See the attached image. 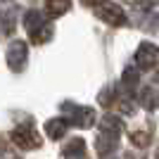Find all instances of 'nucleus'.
Instances as JSON below:
<instances>
[{
    "label": "nucleus",
    "mask_w": 159,
    "mask_h": 159,
    "mask_svg": "<svg viewBox=\"0 0 159 159\" xmlns=\"http://www.w3.org/2000/svg\"><path fill=\"white\" fill-rule=\"evenodd\" d=\"M138 81H140V71L138 66H126V71H124V86L128 88V90H135L138 88Z\"/></svg>",
    "instance_id": "9b49d317"
},
{
    "label": "nucleus",
    "mask_w": 159,
    "mask_h": 159,
    "mask_svg": "<svg viewBox=\"0 0 159 159\" xmlns=\"http://www.w3.org/2000/svg\"><path fill=\"white\" fill-rule=\"evenodd\" d=\"M0 2H7V0H0Z\"/></svg>",
    "instance_id": "2eb2a0df"
},
{
    "label": "nucleus",
    "mask_w": 159,
    "mask_h": 159,
    "mask_svg": "<svg viewBox=\"0 0 159 159\" xmlns=\"http://www.w3.org/2000/svg\"><path fill=\"white\" fill-rule=\"evenodd\" d=\"M95 14L112 26H124L126 24V12L121 10V5H114V2H102L100 7H95Z\"/></svg>",
    "instance_id": "20e7f679"
},
{
    "label": "nucleus",
    "mask_w": 159,
    "mask_h": 159,
    "mask_svg": "<svg viewBox=\"0 0 159 159\" xmlns=\"http://www.w3.org/2000/svg\"><path fill=\"white\" fill-rule=\"evenodd\" d=\"M83 5H90V7H100L102 2H107V0H81Z\"/></svg>",
    "instance_id": "4468645a"
},
{
    "label": "nucleus",
    "mask_w": 159,
    "mask_h": 159,
    "mask_svg": "<svg viewBox=\"0 0 159 159\" xmlns=\"http://www.w3.org/2000/svg\"><path fill=\"white\" fill-rule=\"evenodd\" d=\"M66 128H69V121L60 119V116H57V119H50L45 124V133L50 135V140H60L62 135L66 133Z\"/></svg>",
    "instance_id": "6e6552de"
},
{
    "label": "nucleus",
    "mask_w": 159,
    "mask_h": 159,
    "mask_svg": "<svg viewBox=\"0 0 159 159\" xmlns=\"http://www.w3.org/2000/svg\"><path fill=\"white\" fill-rule=\"evenodd\" d=\"M100 131L105 133V135L119 138L121 133H124V121H121L119 116H105V119L100 121Z\"/></svg>",
    "instance_id": "423d86ee"
},
{
    "label": "nucleus",
    "mask_w": 159,
    "mask_h": 159,
    "mask_svg": "<svg viewBox=\"0 0 159 159\" xmlns=\"http://www.w3.org/2000/svg\"><path fill=\"white\" fill-rule=\"evenodd\" d=\"M12 143L17 147H21V150H38L40 147V138H38V133H36V128H33L31 124H24V126L14 128L12 131Z\"/></svg>",
    "instance_id": "f03ea898"
},
{
    "label": "nucleus",
    "mask_w": 159,
    "mask_h": 159,
    "mask_svg": "<svg viewBox=\"0 0 159 159\" xmlns=\"http://www.w3.org/2000/svg\"><path fill=\"white\" fill-rule=\"evenodd\" d=\"M24 24H26V31L31 33H38L40 29H45L48 26V21H45V17L40 12H36V10H31V12H26V17H24Z\"/></svg>",
    "instance_id": "0eeeda50"
},
{
    "label": "nucleus",
    "mask_w": 159,
    "mask_h": 159,
    "mask_svg": "<svg viewBox=\"0 0 159 159\" xmlns=\"http://www.w3.org/2000/svg\"><path fill=\"white\" fill-rule=\"evenodd\" d=\"M140 98H143V105H145V109H157V105H159V93L154 90L152 86H147L143 93H140Z\"/></svg>",
    "instance_id": "9d476101"
},
{
    "label": "nucleus",
    "mask_w": 159,
    "mask_h": 159,
    "mask_svg": "<svg viewBox=\"0 0 159 159\" xmlns=\"http://www.w3.org/2000/svg\"><path fill=\"white\" fill-rule=\"evenodd\" d=\"M71 0H45V12L48 17H62L64 12H69Z\"/></svg>",
    "instance_id": "1a4fd4ad"
},
{
    "label": "nucleus",
    "mask_w": 159,
    "mask_h": 159,
    "mask_svg": "<svg viewBox=\"0 0 159 159\" xmlns=\"http://www.w3.org/2000/svg\"><path fill=\"white\" fill-rule=\"evenodd\" d=\"M26 55H29V45L24 40H14L10 50H7V62H10V69L12 71H21L26 66Z\"/></svg>",
    "instance_id": "39448f33"
},
{
    "label": "nucleus",
    "mask_w": 159,
    "mask_h": 159,
    "mask_svg": "<svg viewBox=\"0 0 159 159\" xmlns=\"http://www.w3.org/2000/svg\"><path fill=\"white\" fill-rule=\"evenodd\" d=\"M135 62H138V69L152 71L159 64V48L152 43H140V48L135 50Z\"/></svg>",
    "instance_id": "7ed1b4c3"
},
{
    "label": "nucleus",
    "mask_w": 159,
    "mask_h": 159,
    "mask_svg": "<svg viewBox=\"0 0 159 159\" xmlns=\"http://www.w3.org/2000/svg\"><path fill=\"white\" fill-rule=\"evenodd\" d=\"M0 24H2V29H5V33H12L14 31V10H2Z\"/></svg>",
    "instance_id": "f8f14e48"
},
{
    "label": "nucleus",
    "mask_w": 159,
    "mask_h": 159,
    "mask_svg": "<svg viewBox=\"0 0 159 159\" xmlns=\"http://www.w3.org/2000/svg\"><path fill=\"white\" fill-rule=\"evenodd\" d=\"M62 109L69 114V124L79 128H90L95 124V109L90 107H79V105H71V102H62Z\"/></svg>",
    "instance_id": "f257e3e1"
},
{
    "label": "nucleus",
    "mask_w": 159,
    "mask_h": 159,
    "mask_svg": "<svg viewBox=\"0 0 159 159\" xmlns=\"http://www.w3.org/2000/svg\"><path fill=\"white\" fill-rule=\"evenodd\" d=\"M131 143L135 147H147L150 145V135H147L145 131H133L131 133Z\"/></svg>",
    "instance_id": "ddd939ff"
}]
</instances>
